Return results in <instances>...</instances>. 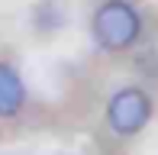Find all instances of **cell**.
<instances>
[{
	"label": "cell",
	"instance_id": "obj_3",
	"mask_svg": "<svg viewBox=\"0 0 158 155\" xmlns=\"http://www.w3.org/2000/svg\"><path fill=\"white\" fill-rule=\"evenodd\" d=\"M23 107V81L10 65L0 61V116H13Z\"/></svg>",
	"mask_w": 158,
	"mask_h": 155
},
{
	"label": "cell",
	"instance_id": "obj_1",
	"mask_svg": "<svg viewBox=\"0 0 158 155\" xmlns=\"http://www.w3.org/2000/svg\"><path fill=\"white\" fill-rule=\"evenodd\" d=\"M94 36L103 48H126L139 36V16L123 0H110L94 13Z\"/></svg>",
	"mask_w": 158,
	"mask_h": 155
},
{
	"label": "cell",
	"instance_id": "obj_2",
	"mask_svg": "<svg viewBox=\"0 0 158 155\" xmlns=\"http://www.w3.org/2000/svg\"><path fill=\"white\" fill-rule=\"evenodd\" d=\"M152 116V100L145 90L139 87H123L113 94L110 107H106V119L119 136H135Z\"/></svg>",
	"mask_w": 158,
	"mask_h": 155
}]
</instances>
